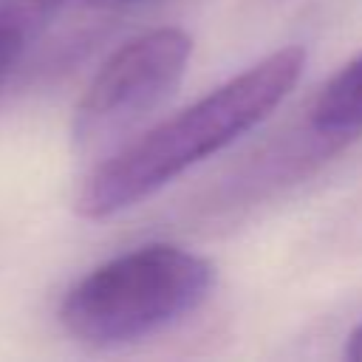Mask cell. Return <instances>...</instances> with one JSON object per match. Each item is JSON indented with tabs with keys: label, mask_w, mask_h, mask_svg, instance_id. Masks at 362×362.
<instances>
[{
	"label": "cell",
	"mask_w": 362,
	"mask_h": 362,
	"mask_svg": "<svg viewBox=\"0 0 362 362\" xmlns=\"http://www.w3.org/2000/svg\"><path fill=\"white\" fill-rule=\"evenodd\" d=\"M345 356H348V359L362 362V325H356V328L351 331V337H348V348H345Z\"/></svg>",
	"instance_id": "8992f818"
},
{
	"label": "cell",
	"mask_w": 362,
	"mask_h": 362,
	"mask_svg": "<svg viewBox=\"0 0 362 362\" xmlns=\"http://www.w3.org/2000/svg\"><path fill=\"white\" fill-rule=\"evenodd\" d=\"M90 3H133V0H90Z\"/></svg>",
	"instance_id": "52a82bcc"
},
{
	"label": "cell",
	"mask_w": 362,
	"mask_h": 362,
	"mask_svg": "<svg viewBox=\"0 0 362 362\" xmlns=\"http://www.w3.org/2000/svg\"><path fill=\"white\" fill-rule=\"evenodd\" d=\"M215 274L212 260L187 246L144 243L76 280L62 297L59 322L90 348L130 345L195 314Z\"/></svg>",
	"instance_id": "7a4b0ae2"
},
{
	"label": "cell",
	"mask_w": 362,
	"mask_h": 362,
	"mask_svg": "<svg viewBox=\"0 0 362 362\" xmlns=\"http://www.w3.org/2000/svg\"><path fill=\"white\" fill-rule=\"evenodd\" d=\"M184 28H150L119 45L88 82L76 102L71 139L79 150H99L150 116L184 79L192 59Z\"/></svg>",
	"instance_id": "3957f363"
},
{
	"label": "cell",
	"mask_w": 362,
	"mask_h": 362,
	"mask_svg": "<svg viewBox=\"0 0 362 362\" xmlns=\"http://www.w3.org/2000/svg\"><path fill=\"white\" fill-rule=\"evenodd\" d=\"M65 0H0V82L25 57Z\"/></svg>",
	"instance_id": "5b68a950"
},
{
	"label": "cell",
	"mask_w": 362,
	"mask_h": 362,
	"mask_svg": "<svg viewBox=\"0 0 362 362\" xmlns=\"http://www.w3.org/2000/svg\"><path fill=\"white\" fill-rule=\"evenodd\" d=\"M305 71V48L286 45L243 68L181 113L158 122L105 158L79 187L76 212L90 221L113 218L198 161L255 130L294 90Z\"/></svg>",
	"instance_id": "6da1fadb"
},
{
	"label": "cell",
	"mask_w": 362,
	"mask_h": 362,
	"mask_svg": "<svg viewBox=\"0 0 362 362\" xmlns=\"http://www.w3.org/2000/svg\"><path fill=\"white\" fill-rule=\"evenodd\" d=\"M305 130L322 153H334L362 133V51L320 88L308 107Z\"/></svg>",
	"instance_id": "277c9868"
}]
</instances>
